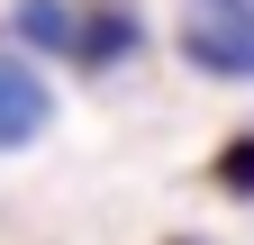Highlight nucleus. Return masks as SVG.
Here are the masks:
<instances>
[{
  "mask_svg": "<svg viewBox=\"0 0 254 245\" xmlns=\"http://www.w3.org/2000/svg\"><path fill=\"white\" fill-rule=\"evenodd\" d=\"M182 64L209 82H254V0H182Z\"/></svg>",
  "mask_w": 254,
  "mask_h": 245,
  "instance_id": "1",
  "label": "nucleus"
},
{
  "mask_svg": "<svg viewBox=\"0 0 254 245\" xmlns=\"http://www.w3.org/2000/svg\"><path fill=\"white\" fill-rule=\"evenodd\" d=\"M55 127V91H46V73L27 64L18 46H0V155H27Z\"/></svg>",
  "mask_w": 254,
  "mask_h": 245,
  "instance_id": "2",
  "label": "nucleus"
},
{
  "mask_svg": "<svg viewBox=\"0 0 254 245\" xmlns=\"http://www.w3.org/2000/svg\"><path fill=\"white\" fill-rule=\"evenodd\" d=\"M127 55H145V18H136V9L100 0V9H82V18H73V55H64L73 73H118Z\"/></svg>",
  "mask_w": 254,
  "mask_h": 245,
  "instance_id": "3",
  "label": "nucleus"
},
{
  "mask_svg": "<svg viewBox=\"0 0 254 245\" xmlns=\"http://www.w3.org/2000/svg\"><path fill=\"white\" fill-rule=\"evenodd\" d=\"M73 0H9V46L18 55H73Z\"/></svg>",
  "mask_w": 254,
  "mask_h": 245,
  "instance_id": "4",
  "label": "nucleus"
},
{
  "mask_svg": "<svg viewBox=\"0 0 254 245\" xmlns=\"http://www.w3.org/2000/svg\"><path fill=\"white\" fill-rule=\"evenodd\" d=\"M209 182H218L227 200H254V127H236V136L209 155Z\"/></svg>",
  "mask_w": 254,
  "mask_h": 245,
  "instance_id": "5",
  "label": "nucleus"
},
{
  "mask_svg": "<svg viewBox=\"0 0 254 245\" xmlns=\"http://www.w3.org/2000/svg\"><path fill=\"white\" fill-rule=\"evenodd\" d=\"M173 245H200V236H173Z\"/></svg>",
  "mask_w": 254,
  "mask_h": 245,
  "instance_id": "6",
  "label": "nucleus"
}]
</instances>
